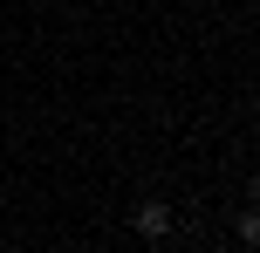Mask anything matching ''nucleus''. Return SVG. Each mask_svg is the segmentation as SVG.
<instances>
[{
    "mask_svg": "<svg viewBox=\"0 0 260 253\" xmlns=\"http://www.w3.org/2000/svg\"><path fill=\"white\" fill-rule=\"evenodd\" d=\"M137 233H144V240H165V233H171V212H165V205H144V212H137Z\"/></svg>",
    "mask_w": 260,
    "mask_h": 253,
    "instance_id": "1",
    "label": "nucleus"
}]
</instances>
